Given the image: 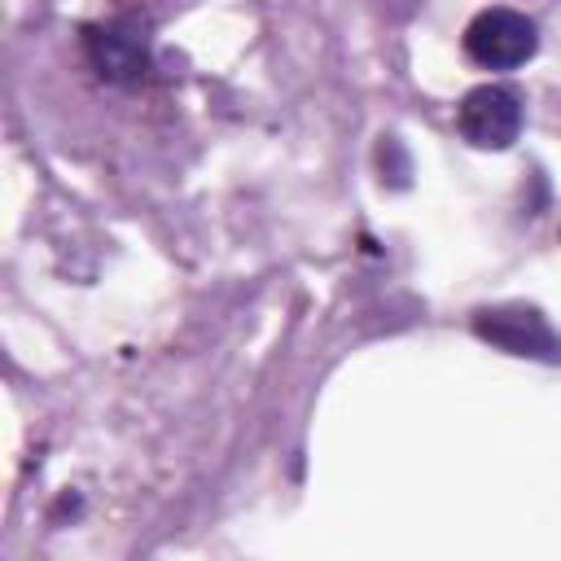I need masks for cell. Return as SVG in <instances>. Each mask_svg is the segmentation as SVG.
Instances as JSON below:
<instances>
[{
  "label": "cell",
  "mask_w": 561,
  "mask_h": 561,
  "mask_svg": "<svg viewBox=\"0 0 561 561\" xmlns=\"http://www.w3.org/2000/svg\"><path fill=\"white\" fill-rule=\"evenodd\" d=\"M539 48V31L526 13L517 9H482L469 26H465V53L469 61H478L482 70H513L526 66Z\"/></svg>",
  "instance_id": "cell-1"
},
{
  "label": "cell",
  "mask_w": 561,
  "mask_h": 561,
  "mask_svg": "<svg viewBox=\"0 0 561 561\" xmlns=\"http://www.w3.org/2000/svg\"><path fill=\"white\" fill-rule=\"evenodd\" d=\"M456 127L473 149H508L522 136V96L504 83H478L456 105Z\"/></svg>",
  "instance_id": "cell-2"
},
{
  "label": "cell",
  "mask_w": 561,
  "mask_h": 561,
  "mask_svg": "<svg viewBox=\"0 0 561 561\" xmlns=\"http://www.w3.org/2000/svg\"><path fill=\"white\" fill-rule=\"evenodd\" d=\"M88 57L105 79H140L145 75V35L127 22L92 26L88 31Z\"/></svg>",
  "instance_id": "cell-4"
},
{
  "label": "cell",
  "mask_w": 561,
  "mask_h": 561,
  "mask_svg": "<svg viewBox=\"0 0 561 561\" xmlns=\"http://www.w3.org/2000/svg\"><path fill=\"white\" fill-rule=\"evenodd\" d=\"M473 333L508 355H535V359L561 355V337L548 329V320L535 307H482L473 316Z\"/></svg>",
  "instance_id": "cell-3"
}]
</instances>
